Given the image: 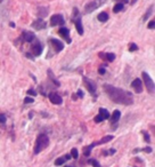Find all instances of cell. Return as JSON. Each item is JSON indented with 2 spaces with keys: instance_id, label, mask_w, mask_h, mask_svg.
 <instances>
[{
  "instance_id": "1",
  "label": "cell",
  "mask_w": 155,
  "mask_h": 167,
  "mask_svg": "<svg viewBox=\"0 0 155 167\" xmlns=\"http://www.w3.org/2000/svg\"><path fill=\"white\" fill-rule=\"evenodd\" d=\"M104 89L107 96L117 104L130 105L134 103V96L128 91L114 87L112 85H104Z\"/></svg>"
},
{
  "instance_id": "2",
  "label": "cell",
  "mask_w": 155,
  "mask_h": 167,
  "mask_svg": "<svg viewBox=\"0 0 155 167\" xmlns=\"http://www.w3.org/2000/svg\"><path fill=\"white\" fill-rule=\"evenodd\" d=\"M48 146H49V137L46 134L38 135L37 140H35V144H34V153L35 155L40 153L42 150H45Z\"/></svg>"
},
{
  "instance_id": "3",
  "label": "cell",
  "mask_w": 155,
  "mask_h": 167,
  "mask_svg": "<svg viewBox=\"0 0 155 167\" xmlns=\"http://www.w3.org/2000/svg\"><path fill=\"white\" fill-rule=\"evenodd\" d=\"M104 2H105V0H93V1H90L89 4L86 5L84 11H86L87 14H89V13L93 11L95 9H97L98 7H101Z\"/></svg>"
},
{
  "instance_id": "4",
  "label": "cell",
  "mask_w": 155,
  "mask_h": 167,
  "mask_svg": "<svg viewBox=\"0 0 155 167\" xmlns=\"http://www.w3.org/2000/svg\"><path fill=\"white\" fill-rule=\"evenodd\" d=\"M143 80H144L145 85H146L147 91H148L151 94H154V89H155L154 81L152 80V78H151L146 72H143Z\"/></svg>"
},
{
  "instance_id": "5",
  "label": "cell",
  "mask_w": 155,
  "mask_h": 167,
  "mask_svg": "<svg viewBox=\"0 0 155 167\" xmlns=\"http://www.w3.org/2000/svg\"><path fill=\"white\" fill-rule=\"evenodd\" d=\"M64 17L59 14H55L50 17V25L52 26H57V25H64Z\"/></svg>"
},
{
  "instance_id": "6",
  "label": "cell",
  "mask_w": 155,
  "mask_h": 167,
  "mask_svg": "<svg viewBox=\"0 0 155 167\" xmlns=\"http://www.w3.org/2000/svg\"><path fill=\"white\" fill-rule=\"evenodd\" d=\"M83 83H84L86 87H87V89L89 91V93H90V94H95V93H96L97 86H96L95 81L90 80L89 78H83Z\"/></svg>"
},
{
  "instance_id": "7",
  "label": "cell",
  "mask_w": 155,
  "mask_h": 167,
  "mask_svg": "<svg viewBox=\"0 0 155 167\" xmlns=\"http://www.w3.org/2000/svg\"><path fill=\"white\" fill-rule=\"evenodd\" d=\"M131 87L134 88L136 93H142V91H143V81L139 78H137V79H134V81L131 83Z\"/></svg>"
},
{
  "instance_id": "8",
  "label": "cell",
  "mask_w": 155,
  "mask_h": 167,
  "mask_svg": "<svg viewBox=\"0 0 155 167\" xmlns=\"http://www.w3.org/2000/svg\"><path fill=\"white\" fill-rule=\"evenodd\" d=\"M49 41H50V44L52 45V47L55 48V51H56V52H61V51H63V48H64V45H63V42L61 41V40L52 38V39H50Z\"/></svg>"
},
{
  "instance_id": "9",
  "label": "cell",
  "mask_w": 155,
  "mask_h": 167,
  "mask_svg": "<svg viewBox=\"0 0 155 167\" xmlns=\"http://www.w3.org/2000/svg\"><path fill=\"white\" fill-rule=\"evenodd\" d=\"M46 25H47V23L43 21L42 19H38L37 21H34L32 23V26H33L35 30H42V29L46 28Z\"/></svg>"
},
{
  "instance_id": "10",
  "label": "cell",
  "mask_w": 155,
  "mask_h": 167,
  "mask_svg": "<svg viewBox=\"0 0 155 167\" xmlns=\"http://www.w3.org/2000/svg\"><path fill=\"white\" fill-rule=\"evenodd\" d=\"M49 100H50V102L52 104H62L63 102L62 97L58 94H56V93H50L49 94Z\"/></svg>"
},
{
  "instance_id": "11",
  "label": "cell",
  "mask_w": 155,
  "mask_h": 167,
  "mask_svg": "<svg viewBox=\"0 0 155 167\" xmlns=\"http://www.w3.org/2000/svg\"><path fill=\"white\" fill-rule=\"evenodd\" d=\"M32 53L35 55V56H39L42 53V45L40 42H37L35 45L32 46Z\"/></svg>"
},
{
  "instance_id": "12",
  "label": "cell",
  "mask_w": 155,
  "mask_h": 167,
  "mask_svg": "<svg viewBox=\"0 0 155 167\" xmlns=\"http://www.w3.org/2000/svg\"><path fill=\"white\" fill-rule=\"evenodd\" d=\"M58 32H59V34L61 36H63L66 40H67V42L70 44L71 42V39H70V37H69V34H70V31H69V29H66V28H61L59 30H58Z\"/></svg>"
},
{
  "instance_id": "13",
  "label": "cell",
  "mask_w": 155,
  "mask_h": 167,
  "mask_svg": "<svg viewBox=\"0 0 155 167\" xmlns=\"http://www.w3.org/2000/svg\"><path fill=\"white\" fill-rule=\"evenodd\" d=\"M99 56H101L102 59H105V60H107L108 62H113L114 60H115V55H114L113 53H108V54H104V53H101V54H99Z\"/></svg>"
},
{
  "instance_id": "14",
  "label": "cell",
  "mask_w": 155,
  "mask_h": 167,
  "mask_svg": "<svg viewBox=\"0 0 155 167\" xmlns=\"http://www.w3.org/2000/svg\"><path fill=\"white\" fill-rule=\"evenodd\" d=\"M75 28H76V31L80 36L83 34V26H82V23H81V19L78 17L76 21H75Z\"/></svg>"
},
{
  "instance_id": "15",
  "label": "cell",
  "mask_w": 155,
  "mask_h": 167,
  "mask_svg": "<svg viewBox=\"0 0 155 167\" xmlns=\"http://www.w3.org/2000/svg\"><path fill=\"white\" fill-rule=\"evenodd\" d=\"M23 38H24V40L26 42H31L33 39H34V34L32 33V32H29V31H25L23 33Z\"/></svg>"
},
{
  "instance_id": "16",
  "label": "cell",
  "mask_w": 155,
  "mask_h": 167,
  "mask_svg": "<svg viewBox=\"0 0 155 167\" xmlns=\"http://www.w3.org/2000/svg\"><path fill=\"white\" fill-rule=\"evenodd\" d=\"M120 117H121V112H120L119 110H115V111L113 112V115H112V118H111L112 124L117 123V121H119V119H120Z\"/></svg>"
},
{
  "instance_id": "17",
  "label": "cell",
  "mask_w": 155,
  "mask_h": 167,
  "mask_svg": "<svg viewBox=\"0 0 155 167\" xmlns=\"http://www.w3.org/2000/svg\"><path fill=\"white\" fill-rule=\"evenodd\" d=\"M112 140H113V136L112 135L104 136L102 140H99L98 142H96V144H97V146H99V144H104V143H107V142H110V141H112Z\"/></svg>"
},
{
  "instance_id": "18",
  "label": "cell",
  "mask_w": 155,
  "mask_h": 167,
  "mask_svg": "<svg viewBox=\"0 0 155 167\" xmlns=\"http://www.w3.org/2000/svg\"><path fill=\"white\" fill-rule=\"evenodd\" d=\"M99 116H102L104 120H106V119L110 118V112L104 108H99Z\"/></svg>"
},
{
  "instance_id": "19",
  "label": "cell",
  "mask_w": 155,
  "mask_h": 167,
  "mask_svg": "<svg viewBox=\"0 0 155 167\" xmlns=\"http://www.w3.org/2000/svg\"><path fill=\"white\" fill-rule=\"evenodd\" d=\"M96 142L93 143V144H90V146H88L87 148H84V151H83V153H84V156L86 157H89L90 156V152H91V149H93V146H96Z\"/></svg>"
},
{
  "instance_id": "20",
  "label": "cell",
  "mask_w": 155,
  "mask_h": 167,
  "mask_svg": "<svg viewBox=\"0 0 155 167\" xmlns=\"http://www.w3.org/2000/svg\"><path fill=\"white\" fill-rule=\"evenodd\" d=\"M123 8H124L123 4L119 2V4H116V5L113 7V11H114V13H120V11H123Z\"/></svg>"
},
{
  "instance_id": "21",
  "label": "cell",
  "mask_w": 155,
  "mask_h": 167,
  "mask_svg": "<svg viewBox=\"0 0 155 167\" xmlns=\"http://www.w3.org/2000/svg\"><path fill=\"white\" fill-rule=\"evenodd\" d=\"M107 20H108L107 13H101V14L98 15V21L99 22H106Z\"/></svg>"
},
{
  "instance_id": "22",
  "label": "cell",
  "mask_w": 155,
  "mask_h": 167,
  "mask_svg": "<svg viewBox=\"0 0 155 167\" xmlns=\"http://www.w3.org/2000/svg\"><path fill=\"white\" fill-rule=\"evenodd\" d=\"M65 161H66V160H65L64 157H59V158H57V159L55 160V165H56V166H61V165H63Z\"/></svg>"
},
{
  "instance_id": "23",
  "label": "cell",
  "mask_w": 155,
  "mask_h": 167,
  "mask_svg": "<svg viewBox=\"0 0 155 167\" xmlns=\"http://www.w3.org/2000/svg\"><path fill=\"white\" fill-rule=\"evenodd\" d=\"M153 8H154V6H151V8H149L148 11H146V14H145L144 17H143V20H144V21H146V20L148 19V16H149L151 14H152V11H153Z\"/></svg>"
},
{
  "instance_id": "24",
  "label": "cell",
  "mask_w": 155,
  "mask_h": 167,
  "mask_svg": "<svg viewBox=\"0 0 155 167\" xmlns=\"http://www.w3.org/2000/svg\"><path fill=\"white\" fill-rule=\"evenodd\" d=\"M71 157L74 158V159H76V158L79 157V152H78V150H76L75 148H73L72 150H71Z\"/></svg>"
},
{
  "instance_id": "25",
  "label": "cell",
  "mask_w": 155,
  "mask_h": 167,
  "mask_svg": "<svg viewBox=\"0 0 155 167\" xmlns=\"http://www.w3.org/2000/svg\"><path fill=\"white\" fill-rule=\"evenodd\" d=\"M48 76H49V77H50V78H52V83L55 84V85H56V86H59V83H58V81H57V80H56V79H55V77H54V76H52V71H50V70H48Z\"/></svg>"
},
{
  "instance_id": "26",
  "label": "cell",
  "mask_w": 155,
  "mask_h": 167,
  "mask_svg": "<svg viewBox=\"0 0 155 167\" xmlns=\"http://www.w3.org/2000/svg\"><path fill=\"white\" fill-rule=\"evenodd\" d=\"M89 163H90L93 167H102V165H101V164H99L96 159H90V160H89Z\"/></svg>"
},
{
  "instance_id": "27",
  "label": "cell",
  "mask_w": 155,
  "mask_h": 167,
  "mask_svg": "<svg viewBox=\"0 0 155 167\" xmlns=\"http://www.w3.org/2000/svg\"><path fill=\"white\" fill-rule=\"evenodd\" d=\"M143 134H144L145 142L149 143V142H151V137H149V135H148V133H147V132H145V131H143Z\"/></svg>"
},
{
  "instance_id": "28",
  "label": "cell",
  "mask_w": 155,
  "mask_h": 167,
  "mask_svg": "<svg viewBox=\"0 0 155 167\" xmlns=\"http://www.w3.org/2000/svg\"><path fill=\"white\" fill-rule=\"evenodd\" d=\"M137 49H138V46H137L136 44H131V45H130V48H129L130 52H136Z\"/></svg>"
},
{
  "instance_id": "29",
  "label": "cell",
  "mask_w": 155,
  "mask_h": 167,
  "mask_svg": "<svg viewBox=\"0 0 155 167\" xmlns=\"http://www.w3.org/2000/svg\"><path fill=\"white\" fill-rule=\"evenodd\" d=\"M102 121H104V119H103V117L102 116H96L95 117V123H102Z\"/></svg>"
},
{
  "instance_id": "30",
  "label": "cell",
  "mask_w": 155,
  "mask_h": 167,
  "mask_svg": "<svg viewBox=\"0 0 155 167\" xmlns=\"http://www.w3.org/2000/svg\"><path fill=\"white\" fill-rule=\"evenodd\" d=\"M33 101H34V100H33L32 97H25V100H24L25 103H33Z\"/></svg>"
},
{
  "instance_id": "31",
  "label": "cell",
  "mask_w": 155,
  "mask_h": 167,
  "mask_svg": "<svg viewBox=\"0 0 155 167\" xmlns=\"http://www.w3.org/2000/svg\"><path fill=\"white\" fill-rule=\"evenodd\" d=\"M5 121H6V116L0 115V124H4Z\"/></svg>"
},
{
  "instance_id": "32",
  "label": "cell",
  "mask_w": 155,
  "mask_h": 167,
  "mask_svg": "<svg viewBox=\"0 0 155 167\" xmlns=\"http://www.w3.org/2000/svg\"><path fill=\"white\" fill-rule=\"evenodd\" d=\"M154 25H155V22L151 21L148 23V29H154Z\"/></svg>"
},
{
  "instance_id": "33",
  "label": "cell",
  "mask_w": 155,
  "mask_h": 167,
  "mask_svg": "<svg viewBox=\"0 0 155 167\" xmlns=\"http://www.w3.org/2000/svg\"><path fill=\"white\" fill-rule=\"evenodd\" d=\"M28 94L32 95V96H35V95H37V93H35L33 89H29V91H28Z\"/></svg>"
},
{
  "instance_id": "34",
  "label": "cell",
  "mask_w": 155,
  "mask_h": 167,
  "mask_svg": "<svg viewBox=\"0 0 155 167\" xmlns=\"http://www.w3.org/2000/svg\"><path fill=\"white\" fill-rule=\"evenodd\" d=\"M115 152H116V150H115V149H110V151H107V153H108V155H114Z\"/></svg>"
},
{
  "instance_id": "35",
  "label": "cell",
  "mask_w": 155,
  "mask_h": 167,
  "mask_svg": "<svg viewBox=\"0 0 155 167\" xmlns=\"http://www.w3.org/2000/svg\"><path fill=\"white\" fill-rule=\"evenodd\" d=\"M143 150H144L145 152H148V153H149V152H152V148H145V149H143Z\"/></svg>"
},
{
  "instance_id": "36",
  "label": "cell",
  "mask_w": 155,
  "mask_h": 167,
  "mask_svg": "<svg viewBox=\"0 0 155 167\" xmlns=\"http://www.w3.org/2000/svg\"><path fill=\"white\" fill-rule=\"evenodd\" d=\"M64 158H65V160H70L72 157H71V155H65V156H64Z\"/></svg>"
},
{
  "instance_id": "37",
  "label": "cell",
  "mask_w": 155,
  "mask_h": 167,
  "mask_svg": "<svg viewBox=\"0 0 155 167\" xmlns=\"http://www.w3.org/2000/svg\"><path fill=\"white\" fill-rule=\"evenodd\" d=\"M76 96H79V97H82V96H83V93L80 91V89L78 91V95H76Z\"/></svg>"
},
{
  "instance_id": "38",
  "label": "cell",
  "mask_w": 155,
  "mask_h": 167,
  "mask_svg": "<svg viewBox=\"0 0 155 167\" xmlns=\"http://www.w3.org/2000/svg\"><path fill=\"white\" fill-rule=\"evenodd\" d=\"M98 71H99V73H101V74H105V69H103V68H101Z\"/></svg>"
},
{
  "instance_id": "39",
  "label": "cell",
  "mask_w": 155,
  "mask_h": 167,
  "mask_svg": "<svg viewBox=\"0 0 155 167\" xmlns=\"http://www.w3.org/2000/svg\"><path fill=\"white\" fill-rule=\"evenodd\" d=\"M117 1H121V4H122V2H128L129 0H117Z\"/></svg>"
},
{
  "instance_id": "40",
  "label": "cell",
  "mask_w": 155,
  "mask_h": 167,
  "mask_svg": "<svg viewBox=\"0 0 155 167\" xmlns=\"http://www.w3.org/2000/svg\"><path fill=\"white\" fill-rule=\"evenodd\" d=\"M11 28H15V23H13V22H11Z\"/></svg>"
},
{
  "instance_id": "41",
  "label": "cell",
  "mask_w": 155,
  "mask_h": 167,
  "mask_svg": "<svg viewBox=\"0 0 155 167\" xmlns=\"http://www.w3.org/2000/svg\"><path fill=\"white\" fill-rule=\"evenodd\" d=\"M66 167H72V166H66Z\"/></svg>"
},
{
  "instance_id": "42",
  "label": "cell",
  "mask_w": 155,
  "mask_h": 167,
  "mask_svg": "<svg viewBox=\"0 0 155 167\" xmlns=\"http://www.w3.org/2000/svg\"><path fill=\"white\" fill-rule=\"evenodd\" d=\"M1 1H2V0H0V2H1Z\"/></svg>"
}]
</instances>
